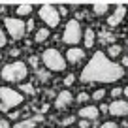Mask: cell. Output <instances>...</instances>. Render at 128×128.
Returning a JSON list of instances; mask_svg holds the SVG:
<instances>
[{
    "mask_svg": "<svg viewBox=\"0 0 128 128\" xmlns=\"http://www.w3.org/2000/svg\"><path fill=\"white\" fill-rule=\"evenodd\" d=\"M109 58H115V56H119L120 55V45H117V44H113V45H109Z\"/></svg>",
    "mask_w": 128,
    "mask_h": 128,
    "instance_id": "obj_18",
    "label": "cell"
},
{
    "mask_svg": "<svg viewBox=\"0 0 128 128\" xmlns=\"http://www.w3.org/2000/svg\"><path fill=\"white\" fill-rule=\"evenodd\" d=\"M21 92H26V94H34V87L30 83H23L21 85Z\"/></svg>",
    "mask_w": 128,
    "mask_h": 128,
    "instance_id": "obj_20",
    "label": "cell"
},
{
    "mask_svg": "<svg viewBox=\"0 0 128 128\" xmlns=\"http://www.w3.org/2000/svg\"><path fill=\"white\" fill-rule=\"evenodd\" d=\"M74 76H66V79H64V85H66V87H70V85H74Z\"/></svg>",
    "mask_w": 128,
    "mask_h": 128,
    "instance_id": "obj_26",
    "label": "cell"
},
{
    "mask_svg": "<svg viewBox=\"0 0 128 128\" xmlns=\"http://www.w3.org/2000/svg\"><path fill=\"white\" fill-rule=\"evenodd\" d=\"M108 113L113 117H126L128 115V102L126 100H113L111 104L108 106Z\"/></svg>",
    "mask_w": 128,
    "mask_h": 128,
    "instance_id": "obj_8",
    "label": "cell"
},
{
    "mask_svg": "<svg viewBox=\"0 0 128 128\" xmlns=\"http://www.w3.org/2000/svg\"><path fill=\"white\" fill-rule=\"evenodd\" d=\"M23 104V94L10 87H0V111H10Z\"/></svg>",
    "mask_w": 128,
    "mask_h": 128,
    "instance_id": "obj_3",
    "label": "cell"
},
{
    "mask_svg": "<svg viewBox=\"0 0 128 128\" xmlns=\"http://www.w3.org/2000/svg\"><path fill=\"white\" fill-rule=\"evenodd\" d=\"M42 120V117H30V119H24V120H19L15 122L12 128H36V124Z\"/></svg>",
    "mask_w": 128,
    "mask_h": 128,
    "instance_id": "obj_13",
    "label": "cell"
},
{
    "mask_svg": "<svg viewBox=\"0 0 128 128\" xmlns=\"http://www.w3.org/2000/svg\"><path fill=\"white\" fill-rule=\"evenodd\" d=\"M30 13H32V6L30 4H23V6L17 8V15L19 17H26V15H30Z\"/></svg>",
    "mask_w": 128,
    "mask_h": 128,
    "instance_id": "obj_17",
    "label": "cell"
},
{
    "mask_svg": "<svg viewBox=\"0 0 128 128\" xmlns=\"http://www.w3.org/2000/svg\"><path fill=\"white\" fill-rule=\"evenodd\" d=\"M98 115H100V109L94 108V106H83V108H79V117H81V119L96 120Z\"/></svg>",
    "mask_w": 128,
    "mask_h": 128,
    "instance_id": "obj_11",
    "label": "cell"
},
{
    "mask_svg": "<svg viewBox=\"0 0 128 128\" xmlns=\"http://www.w3.org/2000/svg\"><path fill=\"white\" fill-rule=\"evenodd\" d=\"M79 128H88V120L87 119H81L79 120Z\"/></svg>",
    "mask_w": 128,
    "mask_h": 128,
    "instance_id": "obj_29",
    "label": "cell"
},
{
    "mask_svg": "<svg viewBox=\"0 0 128 128\" xmlns=\"http://www.w3.org/2000/svg\"><path fill=\"white\" fill-rule=\"evenodd\" d=\"M0 76H2L4 81H8V83H21V81L28 76V68H26L24 62L15 60V62L6 64L4 68H2V72H0Z\"/></svg>",
    "mask_w": 128,
    "mask_h": 128,
    "instance_id": "obj_2",
    "label": "cell"
},
{
    "mask_svg": "<svg viewBox=\"0 0 128 128\" xmlns=\"http://www.w3.org/2000/svg\"><path fill=\"white\" fill-rule=\"evenodd\" d=\"M122 94H124V96H126V98H128V85H126V87L122 88Z\"/></svg>",
    "mask_w": 128,
    "mask_h": 128,
    "instance_id": "obj_32",
    "label": "cell"
},
{
    "mask_svg": "<svg viewBox=\"0 0 128 128\" xmlns=\"http://www.w3.org/2000/svg\"><path fill=\"white\" fill-rule=\"evenodd\" d=\"M109 94L113 96V100H117V98H119V96L122 94V88H119V87H117V88H113V90L109 92Z\"/></svg>",
    "mask_w": 128,
    "mask_h": 128,
    "instance_id": "obj_23",
    "label": "cell"
},
{
    "mask_svg": "<svg viewBox=\"0 0 128 128\" xmlns=\"http://www.w3.org/2000/svg\"><path fill=\"white\" fill-rule=\"evenodd\" d=\"M72 102H74L72 92H70V90H62L58 96H56L55 108H56V109H66V108H70V106H72Z\"/></svg>",
    "mask_w": 128,
    "mask_h": 128,
    "instance_id": "obj_10",
    "label": "cell"
},
{
    "mask_svg": "<svg viewBox=\"0 0 128 128\" xmlns=\"http://www.w3.org/2000/svg\"><path fill=\"white\" fill-rule=\"evenodd\" d=\"M126 12H128V10L124 8V6H117L115 12L108 17V24H109V26H117V24H120L122 19H124V15H126Z\"/></svg>",
    "mask_w": 128,
    "mask_h": 128,
    "instance_id": "obj_9",
    "label": "cell"
},
{
    "mask_svg": "<svg viewBox=\"0 0 128 128\" xmlns=\"http://www.w3.org/2000/svg\"><path fill=\"white\" fill-rule=\"evenodd\" d=\"M40 17H42V21L47 24V28H55V26H58V23H60V12L51 4H45V6L40 8Z\"/></svg>",
    "mask_w": 128,
    "mask_h": 128,
    "instance_id": "obj_7",
    "label": "cell"
},
{
    "mask_svg": "<svg viewBox=\"0 0 128 128\" xmlns=\"http://www.w3.org/2000/svg\"><path fill=\"white\" fill-rule=\"evenodd\" d=\"M0 128H12L10 120H6V119H0Z\"/></svg>",
    "mask_w": 128,
    "mask_h": 128,
    "instance_id": "obj_27",
    "label": "cell"
},
{
    "mask_svg": "<svg viewBox=\"0 0 128 128\" xmlns=\"http://www.w3.org/2000/svg\"><path fill=\"white\" fill-rule=\"evenodd\" d=\"M122 66H128V58H122Z\"/></svg>",
    "mask_w": 128,
    "mask_h": 128,
    "instance_id": "obj_33",
    "label": "cell"
},
{
    "mask_svg": "<svg viewBox=\"0 0 128 128\" xmlns=\"http://www.w3.org/2000/svg\"><path fill=\"white\" fill-rule=\"evenodd\" d=\"M32 28H34V21H28L26 23V30H32Z\"/></svg>",
    "mask_w": 128,
    "mask_h": 128,
    "instance_id": "obj_30",
    "label": "cell"
},
{
    "mask_svg": "<svg viewBox=\"0 0 128 128\" xmlns=\"http://www.w3.org/2000/svg\"><path fill=\"white\" fill-rule=\"evenodd\" d=\"M83 58H85V51L79 49V47H70L68 53H66V60L72 62V64H79Z\"/></svg>",
    "mask_w": 128,
    "mask_h": 128,
    "instance_id": "obj_12",
    "label": "cell"
},
{
    "mask_svg": "<svg viewBox=\"0 0 128 128\" xmlns=\"http://www.w3.org/2000/svg\"><path fill=\"white\" fill-rule=\"evenodd\" d=\"M36 76H38V79H40L42 83H45V81L49 79V74H47V72H44V70H38V72H36Z\"/></svg>",
    "mask_w": 128,
    "mask_h": 128,
    "instance_id": "obj_21",
    "label": "cell"
},
{
    "mask_svg": "<svg viewBox=\"0 0 128 128\" xmlns=\"http://www.w3.org/2000/svg\"><path fill=\"white\" fill-rule=\"evenodd\" d=\"M30 64H32V66H38V58H36V56H32V58H30Z\"/></svg>",
    "mask_w": 128,
    "mask_h": 128,
    "instance_id": "obj_31",
    "label": "cell"
},
{
    "mask_svg": "<svg viewBox=\"0 0 128 128\" xmlns=\"http://www.w3.org/2000/svg\"><path fill=\"white\" fill-rule=\"evenodd\" d=\"M108 10H109L108 4H94V6H92V12H94V15H98V17L106 15V13H108Z\"/></svg>",
    "mask_w": 128,
    "mask_h": 128,
    "instance_id": "obj_16",
    "label": "cell"
},
{
    "mask_svg": "<svg viewBox=\"0 0 128 128\" xmlns=\"http://www.w3.org/2000/svg\"><path fill=\"white\" fill-rule=\"evenodd\" d=\"M94 40H96V36H94V30L92 28H87V30L83 32V44H85V47H92L94 45Z\"/></svg>",
    "mask_w": 128,
    "mask_h": 128,
    "instance_id": "obj_14",
    "label": "cell"
},
{
    "mask_svg": "<svg viewBox=\"0 0 128 128\" xmlns=\"http://www.w3.org/2000/svg\"><path fill=\"white\" fill-rule=\"evenodd\" d=\"M4 24H6V32L12 36V40H21L26 34V24L19 17H6Z\"/></svg>",
    "mask_w": 128,
    "mask_h": 128,
    "instance_id": "obj_6",
    "label": "cell"
},
{
    "mask_svg": "<svg viewBox=\"0 0 128 128\" xmlns=\"http://www.w3.org/2000/svg\"><path fill=\"white\" fill-rule=\"evenodd\" d=\"M87 100H88V94H87V92H81V94L77 96V102H79V104H85Z\"/></svg>",
    "mask_w": 128,
    "mask_h": 128,
    "instance_id": "obj_24",
    "label": "cell"
},
{
    "mask_svg": "<svg viewBox=\"0 0 128 128\" xmlns=\"http://www.w3.org/2000/svg\"><path fill=\"white\" fill-rule=\"evenodd\" d=\"M100 128H119V124H117V122H111V120H108V122H104Z\"/></svg>",
    "mask_w": 128,
    "mask_h": 128,
    "instance_id": "obj_25",
    "label": "cell"
},
{
    "mask_svg": "<svg viewBox=\"0 0 128 128\" xmlns=\"http://www.w3.org/2000/svg\"><path fill=\"white\" fill-rule=\"evenodd\" d=\"M83 40V30H81V24L79 21L76 19H70L64 26V32H62V42L68 45H77L79 42Z\"/></svg>",
    "mask_w": 128,
    "mask_h": 128,
    "instance_id": "obj_5",
    "label": "cell"
},
{
    "mask_svg": "<svg viewBox=\"0 0 128 128\" xmlns=\"http://www.w3.org/2000/svg\"><path fill=\"white\" fill-rule=\"evenodd\" d=\"M6 42H8V40H6V34H4L2 30H0V47H4V45H6Z\"/></svg>",
    "mask_w": 128,
    "mask_h": 128,
    "instance_id": "obj_28",
    "label": "cell"
},
{
    "mask_svg": "<svg viewBox=\"0 0 128 128\" xmlns=\"http://www.w3.org/2000/svg\"><path fill=\"white\" fill-rule=\"evenodd\" d=\"M74 122H76V117H64V119H62V126H70V124H74Z\"/></svg>",
    "mask_w": 128,
    "mask_h": 128,
    "instance_id": "obj_22",
    "label": "cell"
},
{
    "mask_svg": "<svg viewBox=\"0 0 128 128\" xmlns=\"http://www.w3.org/2000/svg\"><path fill=\"white\" fill-rule=\"evenodd\" d=\"M124 77V66L117 64L109 58L106 53L96 51L90 56L83 70L79 79L83 83H117Z\"/></svg>",
    "mask_w": 128,
    "mask_h": 128,
    "instance_id": "obj_1",
    "label": "cell"
},
{
    "mask_svg": "<svg viewBox=\"0 0 128 128\" xmlns=\"http://www.w3.org/2000/svg\"><path fill=\"white\" fill-rule=\"evenodd\" d=\"M47 38H49V28H40V30H36V36H34L36 44H44Z\"/></svg>",
    "mask_w": 128,
    "mask_h": 128,
    "instance_id": "obj_15",
    "label": "cell"
},
{
    "mask_svg": "<svg viewBox=\"0 0 128 128\" xmlns=\"http://www.w3.org/2000/svg\"><path fill=\"white\" fill-rule=\"evenodd\" d=\"M42 60H44L45 68L51 70V72H64L66 70V58H64L62 55H60L56 49H45L44 55H42Z\"/></svg>",
    "mask_w": 128,
    "mask_h": 128,
    "instance_id": "obj_4",
    "label": "cell"
},
{
    "mask_svg": "<svg viewBox=\"0 0 128 128\" xmlns=\"http://www.w3.org/2000/svg\"><path fill=\"white\" fill-rule=\"evenodd\" d=\"M106 94H108V92H106L104 88H98V90H94V92H92V100H96V102H102Z\"/></svg>",
    "mask_w": 128,
    "mask_h": 128,
    "instance_id": "obj_19",
    "label": "cell"
}]
</instances>
